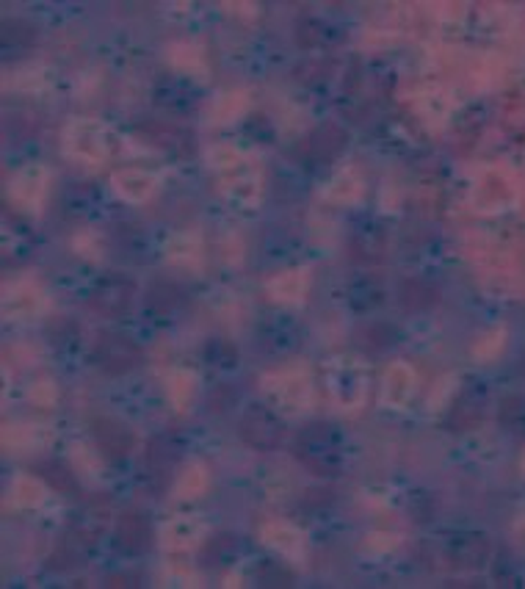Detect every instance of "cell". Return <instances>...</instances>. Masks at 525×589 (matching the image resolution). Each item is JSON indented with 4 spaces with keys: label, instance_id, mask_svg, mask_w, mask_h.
<instances>
[{
    "label": "cell",
    "instance_id": "6da1fadb",
    "mask_svg": "<svg viewBox=\"0 0 525 589\" xmlns=\"http://www.w3.org/2000/svg\"><path fill=\"white\" fill-rule=\"evenodd\" d=\"M293 457L315 476H335L340 470V435L327 421L305 423L293 438Z\"/></svg>",
    "mask_w": 525,
    "mask_h": 589
},
{
    "label": "cell",
    "instance_id": "7a4b0ae2",
    "mask_svg": "<svg viewBox=\"0 0 525 589\" xmlns=\"http://www.w3.org/2000/svg\"><path fill=\"white\" fill-rule=\"evenodd\" d=\"M91 360L97 362L100 371L111 376H122L142 366L144 352L133 337L122 332H97L95 344H91Z\"/></svg>",
    "mask_w": 525,
    "mask_h": 589
},
{
    "label": "cell",
    "instance_id": "3957f363",
    "mask_svg": "<svg viewBox=\"0 0 525 589\" xmlns=\"http://www.w3.org/2000/svg\"><path fill=\"white\" fill-rule=\"evenodd\" d=\"M238 432H241V440L255 448V451H274L280 448L282 443V435H285V423L274 415L268 407L263 404H249L246 410L241 413V421H238Z\"/></svg>",
    "mask_w": 525,
    "mask_h": 589
},
{
    "label": "cell",
    "instance_id": "277c9868",
    "mask_svg": "<svg viewBox=\"0 0 525 589\" xmlns=\"http://www.w3.org/2000/svg\"><path fill=\"white\" fill-rule=\"evenodd\" d=\"M133 293H135V283L120 275H111L95 283L89 293V307L95 310L103 319H120L125 315L133 305Z\"/></svg>",
    "mask_w": 525,
    "mask_h": 589
},
{
    "label": "cell",
    "instance_id": "5b68a950",
    "mask_svg": "<svg viewBox=\"0 0 525 589\" xmlns=\"http://www.w3.org/2000/svg\"><path fill=\"white\" fill-rule=\"evenodd\" d=\"M346 142H349V136H346V130L340 128V125H318L315 130H310L305 139L299 142V158L305 164H310V167H318V164H329V161H335V158L344 152V147H346Z\"/></svg>",
    "mask_w": 525,
    "mask_h": 589
},
{
    "label": "cell",
    "instance_id": "8992f818",
    "mask_svg": "<svg viewBox=\"0 0 525 589\" xmlns=\"http://www.w3.org/2000/svg\"><path fill=\"white\" fill-rule=\"evenodd\" d=\"M180 462V443L172 438V435H155L150 443H147V457H144V465H147V479H150V487L155 492H164L166 484L172 482V473Z\"/></svg>",
    "mask_w": 525,
    "mask_h": 589
},
{
    "label": "cell",
    "instance_id": "52a82bcc",
    "mask_svg": "<svg viewBox=\"0 0 525 589\" xmlns=\"http://www.w3.org/2000/svg\"><path fill=\"white\" fill-rule=\"evenodd\" d=\"M108 512H111L108 495H103V492L91 495L89 501L83 504V509L73 517L70 529H66V537L81 542L83 548H91L97 542V537L103 534V529H105Z\"/></svg>",
    "mask_w": 525,
    "mask_h": 589
},
{
    "label": "cell",
    "instance_id": "ba28073f",
    "mask_svg": "<svg viewBox=\"0 0 525 589\" xmlns=\"http://www.w3.org/2000/svg\"><path fill=\"white\" fill-rule=\"evenodd\" d=\"M91 438H95L100 454L111 462L125 460L133 451V432L117 418H95L91 421Z\"/></svg>",
    "mask_w": 525,
    "mask_h": 589
},
{
    "label": "cell",
    "instance_id": "9c48e42d",
    "mask_svg": "<svg viewBox=\"0 0 525 589\" xmlns=\"http://www.w3.org/2000/svg\"><path fill=\"white\" fill-rule=\"evenodd\" d=\"M152 526L142 512H125L113 526V542L127 556H142L152 548Z\"/></svg>",
    "mask_w": 525,
    "mask_h": 589
},
{
    "label": "cell",
    "instance_id": "30bf717a",
    "mask_svg": "<svg viewBox=\"0 0 525 589\" xmlns=\"http://www.w3.org/2000/svg\"><path fill=\"white\" fill-rule=\"evenodd\" d=\"M448 568L453 570H475L490 559V539L484 534H462L451 537L445 546Z\"/></svg>",
    "mask_w": 525,
    "mask_h": 589
},
{
    "label": "cell",
    "instance_id": "8fae6325",
    "mask_svg": "<svg viewBox=\"0 0 525 589\" xmlns=\"http://www.w3.org/2000/svg\"><path fill=\"white\" fill-rule=\"evenodd\" d=\"M139 133L155 147H164L174 155H189L194 150V136L177 125L166 122H152V125H139Z\"/></svg>",
    "mask_w": 525,
    "mask_h": 589
},
{
    "label": "cell",
    "instance_id": "7c38bea8",
    "mask_svg": "<svg viewBox=\"0 0 525 589\" xmlns=\"http://www.w3.org/2000/svg\"><path fill=\"white\" fill-rule=\"evenodd\" d=\"M398 302L406 313H423L440 302V291L426 280H404L398 288Z\"/></svg>",
    "mask_w": 525,
    "mask_h": 589
},
{
    "label": "cell",
    "instance_id": "4fadbf2b",
    "mask_svg": "<svg viewBox=\"0 0 525 589\" xmlns=\"http://www.w3.org/2000/svg\"><path fill=\"white\" fill-rule=\"evenodd\" d=\"M182 302H186V291H182L177 283H172V280H158V283H152L150 285V291H147V299H144V305H147V310L152 313V315H169V313H174Z\"/></svg>",
    "mask_w": 525,
    "mask_h": 589
},
{
    "label": "cell",
    "instance_id": "5bb4252c",
    "mask_svg": "<svg viewBox=\"0 0 525 589\" xmlns=\"http://www.w3.org/2000/svg\"><path fill=\"white\" fill-rule=\"evenodd\" d=\"M34 470H36V476H39V479L48 484L50 490H56V492H61V495L78 492V479H75L73 468L66 465V462H61V460H39V462L34 465Z\"/></svg>",
    "mask_w": 525,
    "mask_h": 589
},
{
    "label": "cell",
    "instance_id": "9a60e30c",
    "mask_svg": "<svg viewBox=\"0 0 525 589\" xmlns=\"http://www.w3.org/2000/svg\"><path fill=\"white\" fill-rule=\"evenodd\" d=\"M337 39L335 28L324 26V22H318L313 17H305L296 22V44H299L302 50H315V48H327Z\"/></svg>",
    "mask_w": 525,
    "mask_h": 589
},
{
    "label": "cell",
    "instance_id": "2e32d148",
    "mask_svg": "<svg viewBox=\"0 0 525 589\" xmlns=\"http://www.w3.org/2000/svg\"><path fill=\"white\" fill-rule=\"evenodd\" d=\"M0 39H4V48H17V50H26V48H34L39 42V28L28 19H4V26H0Z\"/></svg>",
    "mask_w": 525,
    "mask_h": 589
},
{
    "label": "cell",
    "instance_id": "e0dca14e",
    "mask_svg": "<svg viewBox=\"0 0 525 589\" xmlns=\"http://www.w3.org/2000/svg\"><path fill=\"white\" fill-rule=\"evenodd\" d=\"M396 337H398L396 327L384 324V322H374V324L362 327V329L357 332V344H359L365 352H384V349H390V346L396 344Z\"/></svg>",
    "mask_w": 525,
    "mask_h": 589
},
{
    "label": "cell",
    "instance_id": "ac0fdd59",
    "mask_svg": "<svg viewBox=\"0 0 525 589\" xmlns=\"http://www.w3.org/2000/svg\"><path fill=\"white\" fill-rule=\"evenodd\" d=\"M482 418H484L482 407H478L475 401H470L467 396H462V399L453 401V407L448 410L445 423H448L451 432H467V429H473Z\"/></svg>",
    "mask_w": 525,
    "mask_h": 589
},
{
    "label": "cell",
    "instance_id": "d6986e66",
    "mask_svg": "<svg viewBox=\"0 0 525 589\" xmlns=\"http://www.w3.org/2000/svg\"><path fill=\"white\" fill-rule=\"evenodd\" d=\"M235 554H238V537H233V534H216V537H211L208 542H205L199 559H202V564H208V568H211V564H227V562H233Z\"/></svg>",
    "mask_w": 525,
    "mask_h": 589
},
{
    "label": "cell",
    "instance_id": "ffe728a7",
    "mask_svg": "<svg viewBox=\"0 0 525 589\" xmlns=\"http://www.w3.org/2000/svg\"><path fill=\"white\" fill-rule=\"evenodd\" d=\"M83 554H86V548L81 546V542H75V539H70V537H64V539H61V546L50 554L48 568L56 570V573H66V570L78 568V564L83 562Z\"/></svg>",
    "mask_w": 525,
    "mask_h": 589
},
{
    "label": "cell",
    "instance_id": "44dd1931",
    "mask_svg": "<svg viewBox=\"0 0 525 589\" xmlns=\"http://www.w3.org/2000/svg\"><path fill=\"white\" fill-rule=\"evenodd\" d=\"M255 581L266 589H282V586H293V573L285 568L282 562L268 559L255 570Z\"/></svg>",
    "mask_w": 525,
    "mask_h": 589
},
{
    "label": "cell",
    "instance_id": "7402d4cb",
    "mask_svg": "<svg viewBox=\"0 0 525 589\" xmlns=\"http://www.w3.org/2000/svg\"><path fill=\"white\" fill-rule=\"evenodd\" d=\"M78 335H81L78 324L73 319H66V315H53V319L48 322V337L53 346H61V349L75 346Z\"/></svg>",
    "mask_w": 525,
    "mask_h": 589
},
{
    "label": "cell",
    "instance_id": "603a6c76",
    "mask_svg": "<svg viewBox=\"0 0 525 589\" xmlns=\"http://www.w3.org/2000/svg\"><path fill=\"white\" fill-rule=\"evenodd\" d=\"M351 255H354V260L374 263V260L382 258V244H374V241H371V230L357 233L354 241H351Z\"/></svg>",
    "mask_w": 525,
    "mask_h": 589
},
{
    "label": "cell",
    "instance_id": "cb8c5ba5",
    "mask_svg": "<svg viewBox=\"0 0 525 589\" xmlns=\"http://www.w3.org/2000/svg\"><path fill=\"white\" fill-rule=\"evenodd\" d=\"M205 354H208V360L213 362V366H224V368H230V366H235V360H238V352H235V346L230 344V341H213L208 344V349H205Z\"/></svg>",
    "mask_w": 525,
    "mask_h": 589
},
{
    "label": "cell",
    "instance_id": "d4e9b609",
    "mask_svg": "<svg viewBox=\"0 0 525 589\" xmlns=\"http://www.w3.org/2000/svg\"><path fill=\"white\" fill-rule=\"evenodd\" d=\"M235 401H238V393L230 388V384H219V388L208 396V410L213 415H221L230 410V407H235Z\"/></svg>",
    "mask_w": 525,
    "mask_h": 589
},
{
    "label": "cell",
    "instance_id": "484cf974",
    "mask_svg": "<svg viewBox=\"0 0 525 589\" xmlns=\"http://www.w3.org/2000/svg\"><path fill=\"white\" fill-rule=\"evenodd\" d=\"M335 501V492L332 490H327V487H313V490H305L302 492V509H307V512H321V509H327L329 504Z\"/></svg>",
    "mask_w": 525,
    "mask_h": 589
},
{
    "label": "cell",
    "instance_id": "4316f807",
    "mask_svg": "<svg viewBox=\"0 0 525 589\" xmlns=\"http://www.w3.org/2000/svg\"><path fill=\"white\" fill-rule=\"evenodd\" d=\"M525 421V399L520 396H509L500 401V423L506 426H520Z\"/></svg>",
    "mask_w": 525,
    "mask_h": 589
},
{
    "label": "cell",
    "instance_id": "83f0119b",
    "mask_svg": "<svg viewBox=\"0 0 525 589\" xmlns=\"http://www.w3.org/2000/svg\"><path fill=\"white\" fill-rule=\"evenodd\" d=\"M296 73H310V75L302 78V81H305V83H318V81H327V78H329V75H327V73H329V64H327L324 58H321V61H307V64L299 66Z\"/></svg>",
    "mask_w": 525,
    "mask_h": 589
},
{
    "label": "cell",
    "instance_id": "f1b7e54d",
    "mask_svg": "<svg viewBox=\"0 0 525 589\" xmlns=\"http://www.w3.org/2000/svg\"><path fill=\"white\" fill-rule=\"evenodd\" d=\"M105 586H142V576L135 573H120V576H111L105 581Z\"/></svg>",
    "mask_w": 525,
    "mask_h": 589
}]
</instances>
